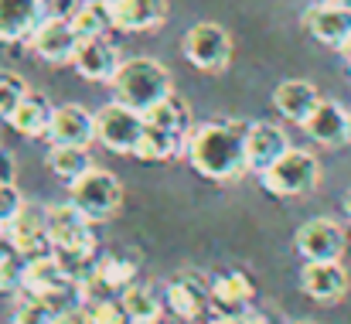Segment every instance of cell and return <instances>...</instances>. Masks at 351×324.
<instances>
[{
    "mask_svg": "<svg viewBox=\"0 0 351 324\" xmlns=\"http://www.w3.org/2000/svg\"><path fill=\"white\" fill-rule=\"evenodd\" d=\"M181 150H184V137L157 130V126H143V137H140L133 157H140V161H171Z\"/></svg>",
    "mask_w": 351,
    "mask_h": 324,
    "instance_id": "83f0119b",
    "label": "cell"
},
{
    "mask_svg": "<svg viewBox=\"0 0 351 324\" xmlns=\"http://www.w3.org/2000/svg\"><path fill=\"white\" fill-rule=\"evenodd\" d=\"M48 167H51L55 178H62V181L72 185L75 178H82L86 171H93V154H89V147L51 143V147H48Z\"/></svg>",
    "mask_w": 351,
    "mask_h": 324,
    "instance_id": "4316f807",
    "label": "cell"
},
{
    "mask_svg": "<svg viewBox=\"0 0 351 324\" xmlns=\"http://www.w3.org/2000/svg\"><path fill=\"white\" fill-rule=\"evenodd\" d=\"M259 181H263V188H266L269 195H276V198H300V195H307V192L317 188V181H321V164H317V157H314L311 150L290 147L276 164H269V167L259 174Z\"/></svg>",
    "mask_w": 351,
    "mask_h": 324,
    "instance_id": "3957f363",
    "label": "cell"
},
{
    "mask_svg": "<svg viewBox=\"0 0 351 324\" xmlns=\"http://www.w3.org/2000/svg\"><path fill=\"white\" fill-rule=\"evenodd\" d=\"M27 82L17 76V72H0V116L7 119L14 109H17V103L27 96Z\"/></svg>",
    "mask_w": 351,
    "mask_h": 324,
    "instance_id": "f546056e",
    "label": "cell"
},
{
    "mask_svg": "<svg viewBox=\"0 0 351 324\" xmlns=\"http://www.w3.org/2000/svg\"><path fill=\"white\" fill-rule=\"evenodd\" d=\"M24 256H14L7 263H0V294H24Z\"/></svg>",
    "mask_w": 351,
    "mask_h": 324,
    "instance_id": "1f68e13d",
    "label": "cell"
},
{
    "mask_svg": "<svg viewBox=\"0 0 351 324\" xmlns=\"http://www.w3.org/2000/svg\"><path fill=\"white\" fill-rule=\"evenodd\" d=\"M143 113L113 100L96 113V140L113 154H136V143L143 137Z\"/></svg>",
    "mask_w": 351,
    "mask_h": 324,
    "instance_id": "8992f818",
    "label": "cell"
},
{
    "mask_svg": "<svg viewBox=\"0 0 351 324\" xmlns=\"http://www.w3.org/2000/svg\"><path fill=\"white\" fill-rule=\"evenodd\" d=\"M48 235H51V249L62 256H96L93 222L72 202L48 209Z\"/></svg>",
    "mask_w": 351,
    "mask_h": 324,
    "instance_id": "52a82bcc",
    "label": "cell"
},
{
    "mask_svg": "<svg viewBox=\"0 0 351 324\" xmlns=\"http://www.w3.org/2000/svg\"><path fill=\"white\" fill-rule=\"evenodd\" d=\"M345 229L341 222L335 218L321 216V218H311L297 229V253L307 259V263H324V259H341L345 256Z\"/></svg>",
    "mask_w": 351,
    "mask_h": 324,
    "instance_id": "ba28073f",
    "label": "cell"
},
{
    "mask_svg": "<svg viewBox=\"0 0 351 324\" xmlns=\"http://www.w3.org/2000/svg\"><path fill=\"white\" fill-rule=\"evenodd\" d=\"M69 65L89 82H113L123 58H119L117 45H110L106 34H103V38H79Z\"/></svg>",
    "mask_w": 351,
    "mask_h": 324,
    "instance_id": "30bf717a",
    "label": "cell"
},
{
    "mask_svg": "<svg viewBox=\"0 0 351 324\" xmlns=\"http://www.w3.org/2000/svg\"><path fill=\"white\" fill-rule=\"evenodd\" d=\"M119 304L130 324H160L164 318V301L150 287H140V284H130L126 290H119Z\"/></svg>",
    "mask_w": 351,
    "mask_h": 324,
    "instance_id": "484cf974",
    "label": "cell"
},
{
    "mask_svg": "<svg viewBox=\"0 0 351 324\" xmlns=\"http://www.w3.org/2000/svg\"><path fill=\"white\" fill-rule=\"evenodd\" d=\"M86 314L93 324H130L123 304L113 297H96V301H86Z\"/></svg>",
    "mask_w": 351,
    "mask_h": 324,
    "instance_id": "4dcf8cb0",
    "label": "cell"
},
{
    "mask_svg": "<svg viewBox=\"0 0 351 324\" xmlns=\"http://www.w3.org/2000/svg\"><path fill=\"white\" fill-rule=\"evenodd\" d=\"M181 51L198 72H222L232 62V34L222 24L202 21V24L184 31Z\"/></svg>",
    "mask_w": 351,
    "mask_h": 324,
    "instance_id": "5b68a950",
    "label": "cell"
},
{
    "mask_svg": "<svg viewBox=\"0 0 351 324\" xmlns=\"http://www.w3.org/2000/svg\"><path fill=\"white\" fill-rule=\"evenodd\" d=\"M242 324H273L266 314H259V311H245L242 314Z\"/></svg>",
    "mask_w": 351,
    "mask_h": 324,
    "instance_id": "d590c367",
    "label": "cell"
},
{
    "mask_svg": "<svg viewBox=\"0 0 351 324\" xmlns=\"http://www.w3.org/2000/svg\"><path fill=\"white\" fill-rule=\"evenodd\" d=\"M14 256H21V253H17L14 239L7 235V229H0V263H7V259H14Z\"/></svg>",
    "mask_w": 351,
    "mask_h": 324,
    "instance_id": "e575fe53",
    "label": "cell"
},
{
    "mask_svg": "<svg viewBox=\"0 0 351 324\" xmlns=\"http://www.w3.org/2000/svg\"><path fill=\"white\" fill-rule=\"evenodd\" d=\"M0 229H3V225H0Z\"/></svg>",
    "mask_w": 351,
    "mask_h": 324,
    "instance_id": "ab89813d",
    "label": "cell"
},
{
    "mask_svg": "<svg viewBox=\"0 0 351 324\" xmlns=\"http://www.w3.org/2000/svg\"><path fill=\"white\" fill-rule=\"evenodd\" d=\"M143 123L147 126H157V130H167V133H178V137H188L191 133V109L181 96H164L157 106H150L143 113Z\"/></svg>",
    "mask_w": 351,
    "mask_h": 324,
    "instance_id": "d4e9b609",
    "label": "cell"
},
{
    "mask_svg": "<svg viewBox=\"0 0 351 324\" xmlns=\"http://www.w3.org/2000/svg\"><path fill=\"white\" fill-rule=\"evenodd\" d=\"M69 21H72L79 38H103L113 27L110 0H75L69 10Z\"/></svg>",
    "mask_w": 351,
    "mask_h": 324,
    "instance_id": "cb8c5ba5",
    "label": "cell"
},
{
    "mask_svg": "<svg viewBox=\"0 0 351 324\" xmlns=\"http://www.w3.org/2000/svg\"><path fill=\"white\" fill-rule=\"evenodd\" d=\"M252 294H256V287H252V280L245 273H239V270L235 273H222V277L212 280V301H208V308L215 314H222V318H242L249 311Z\"/></svg>",
    "mask_w": 351,
    "mask_h": 324,
    "instance_id": "d6986e66",
    "label": "cell"
},
{
    "mask_svg": "<svg viewBox=\"0 0 351 324\" xmlns=\"http://www.w3.org/2000/svg\"><path fill=\"white\" fill-rule=\"evenodd\" d=\"M317 103H321V93H317L314 82H307V79H287V82H280L276 93H273L276 113H280L283 119H290V123H300V126L311 119V113L317 109Z\"/></svg>",
    "mask_w": 351,
    "mask_h": 324,
    "instance_id": "44dd1931",
    "label": "cell"
},
{
    "mask_svg": "<svg viewBox=\"0 0 351 324\" xmlns=\"http://www.w3.org/2000/svg\"><path fill=\"white\" fill-rule=\"evenodd\" d=\"M307 137L324 143V147H341L351 140V113L335 100H321L317 109L311 113V119L304 123Z\"/></svg>",
    "mask_w": 351,
    "mask_h": 324,
    "instance_id": "ac0fdd59",
    "label": "cell"
},
{
    "mask_svg": "<svg viewBox=\"0 0 351 324\" xmlns=\"http://www.w3.org/2000/svg\"><path fill=\"white\" fill-rule=\"evenodd\" d=\"M113 10V27L136 34V31H150L164 21L167 14V0H110Z\"/></svg>",
    "mask_w": 351,
    "mask_h": 324,
    "instance_id": "7402d4cb",
    "label": "cell"
},
{
    "mask_svg": "<svg viewBox=\"0 0 351 324\" xmlns=\"http://www.w3.org/2000/svg\"><path fill=\"white\" fill-rule=\"evenodd\" d=\"M21 209H24V195L17 192L14 181H3L0 185V225H10Z\"/></svg>",
    "mask_w": 351,
    "mask_h": 324,
    "instance_id": "d6a6232c",
    "label": "cell"
},
{
    "mask_svg": "<svg viewBox=\"0 0 351 324\" xmlns=\"http://www.w3.org/2000/svg\"><path fill=\"white\" fill-rule=\"evenodd\" d=\"M293 324H314V321H293Z\"/></svg>",
    "mask_w": 351,
    "mask_h": 324,
    "instance_id": "f35d334b",
    "label": "cell"
},
{
    "mask_svg": "<svg viewBox=\"0 0 351 324\" xmlns=\"http://www.w3.org/2000/svg\"><path fill=\"white\" fill-rule=\"evenodd\" d=\"M341 51H345V55H348V62H351V38H348V45H345V48H341Z\"/></svg>",
    "mask_w": 351,
    "mask_h": 324,
    "instance_id": "8d00e7d4",
    "label": "cell"
},
{
    "mask_svg": "<svg viewBox=\"0 0 351 324\" xmlns=\"http://www.w3.org/2000/svg\"><path fill=\"white\" fill-rule=\"evenodd\" d=\"M51 113L55 106L48 103V96L45 93H38V89H27V96L17 103V109L7 116V123H10V130L14 133H21V137H45L48 133V123H51Z\"/></svg>",
    "mask_w": 351,
    "mask_h": 324,
    "instance_id": "603a6c76",
    "label": "cell"
},
{
    "mask_svg": "<svg viewBox=\"0 0 351 324\" xmlns=\"http://www.w3.org/2000/svg\"><path fill=\"white\" fill-rule=\"evenodd\" d=\"M335 3H348V7H351V0H335Z\"/></svg>",
    "mask_w": 351,
    "mask_h": 324,
    "instance_id": "74e56055",
    "label": "cell"
},
{
    "mask_svg": "<svg viewBox=\"0 0 351 324\" xmlns=\"http://www.w3.org/2000/svg\"><path fill=\"white\" fill-rule=\"evenodd\" d=\"M14 178H17V161H14L10 150H0V185L14 181Z\"/></svg>",
    "mask_w": 351,
    "mask_h": 324,
    "instance_id": "836d02e7",
    "label": "cell"
},
{
    "mask_svg": "<svg viewBox=\"0 0 351 324\" xmlns=\"http://www.w3.org/2000/svg\"><path fill=\"white\" fill-rule=\"evenodd\" d=\"M304 27L328 48H345L351 38V7L348 3H335V0H321L314 7H307L304 14Z\"/></svg>",
    "mask_w": 351,
    "mask_h": 324,
    "instance_id": "8fae6325",
    "label": "cell"
},
{
    "mask_svg": "<svg viewBox=\"0 0 351 324\" xmlns=\"http://www.w3.org/2000/svg\"><path fill=\"white\" fill-rule=\"evenodd\" d=\"M287 150H290V140H287L283 126L266 123V119L249 123V137H245V167H249V171L263 174V171H266L269 164H276Z\"/></svg>",
    "mask_w": 351,
    "mask_h": 324,
    "instance_id": "2e32d148",
    "label": "cell"
},
{
    "mask_svg": "<svg viewBox=\"0 0 351 324\" xmlns=\"http://www.w3.org/2000/svg\"><path fill=\"white\" fill-rule=\"evenodd\" d=\"M245 119H208L184 137L188 164L208 181H232L245 174Z\"/></svg>",
    "mask_w": 351,
    "mask_h": 324,
    "instance_id": "6da1fadb",
    "label": "cell"
},
{
    "mask_svg": "<svg viewBox=\"0 0 351 324\" xmlns=\"http://www.w3.org/2000/svg\"><path fill=\"white\" fill-rule=\"evenodd\" d=\"M300 287L311 301L317 304H338L348 294V270L341 259H324V263H304L300 270Z\"/></svg>",
    "mask_w": 351,
    "mask_h": 324,
    "instance_id": "5bb4252c",
    "label": "cell"
},
{
    "mask_svg": "<svg viewBox=\"0 0 351 324\" xmlns=\"http://www.w3.org/2000/svg\"><path fill=\"white\" fill-rule=\"evenodd\" d=\"M117 100H123L126 106L147 113L150 106H157L164 96H171V72L167 65H160L157 58H126L119 65L117 79H113Z\"/></svg>",
    "mask_w": 351,
    "mask_h": 324,
    "instance_id": "7a4b0ae2",
    "label": "cell"
},
{
    "mask_svg": "<svg viewBox=\"0 0 351 324\" xmlns=\"http://www.w3.org/2000/svg\"><path fill=\"white\" fill-rule=\"evenodd\" d=\"M75 280H69L58 253H41V256H31L27 266H24V294H34V297H51L58 294L62 287H69Z\"/></svg>",
    "mask_w": 351,
    "mask_h": 324,
    "instance_id": "ffe728a7",
    "label": "cell"
},
{
    "mask_svg": "<svg viewBox=\"0 0 351 324\" xmlns=\"http://www.w3.org/2000/svg\"><path fill=\"white\" fill-rule=\"evenodd\" d=\"M7 235L14 239L17 253L24 259L51 253V235H48V205H24L10 225H3Z\"/></svg>",
    "mask_w": 351,
    "mask_h": 324,
    "instance_id": "4fadbf2b",
    "label": "cell"
},
{
    "mask_svg": "<svg viewBox=\"0 0 351 324\" xmlns=\"http://www.w3.org/2000/svg\"><path fill=\"white\" fill-rule=\"evenodd\" d=\"M69 202L96 225V222H106V218H113L119 212L123 185L117 181V174H110L103 167H93V171H86L82 178H75L69 185Z\"/></svg>",
    "mask_w": 351,
    "mask_h": 324,
    "instance_id": "277c9868",
    "label": "cell"
},
{
    "mask_svg": "<svg viewBox=\"0 0 351 324\" xmlns=\"http://www.w3.org/2000/svg\"><path fill=\"white\" fill-rule=\"evenodd\" d=\"M48 143H75V147H89L96 140V113L65 103L55 106L51 123H48Z\"/></svg>",
    "mask_w": 351,
    "mask_h": 324,
    "instance_id": "e0dca14e",
    "label": "cell"
},
{
    "mask_svg": "<svg viewBox=\"0 0 351 324\" xmlns=\"http://www.w3.org/2000/svg\"><path fill=\"white\" fill-rule=\"evenodd\" d=\"M208 301H212V284H205L202 273H181L167 284V311L184 324L208 314Z\"/></svg>",
    "mask_w": 351,
    "mask_h": 324,
    "instance_id": "9a60e30c",
    "label": "cell"
},
{
    "mask_svg": "<svg viewBox=\"0 0 351 324\" xmlns=\"http://www.w3.org/2000/svg\"><path fill=\"white\" fill-rule=\"evenodd\" d=\"M14 324H58V311L34 294H24L14 308Z\"/></svg>",
    "mask_w": 351,
    "mask_h": 324,
    "instance_id": "f1b7e54d",
    "label": "cell"
},
{
    "mask_svg": "<svg viewBox=\"0 0 351 324\" xmlns=\"http://www.w3.org/2000/svg\"><path fill=\"white\" fill-rule=\"evenodd\" d=\"M48 0H0V41L21 45L31 41V34L48 17Z\"/></svg>",
    "mask_w": 351,
    "mask_h": 324,
    "instance_id": "7c38bea8",
    "label": "cell"
},
{
    "mask_svg": "<svg viewBox=\"0 0 351 324\" xmlns=\"http://www.w3.org/2000/svg\"><path fill=\"white\" fill-rule=\"evenodd\" d=\"M75 45H79V34L69 21V14H48L41 21V27L31 34V48L38 58L51 62V65H65L72 62L75 55Z\"/></svg>",
    "mask_w": 351,
    "mask_h": 324,
    "instance_id": "9c48e42d",
    "label": "cell"
}]
</instances>
